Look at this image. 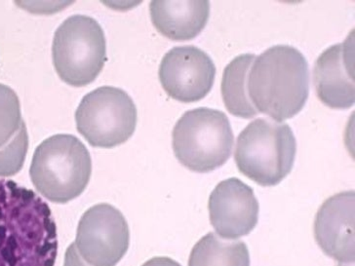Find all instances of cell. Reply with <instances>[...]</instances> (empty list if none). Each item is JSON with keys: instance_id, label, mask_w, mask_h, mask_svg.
<instances>
[{"instance_id": "obj_1", "label": "cell", "mask_w": 355, "mask_h": 266, "mask_svg": "<svg viewBox=\"0 0 355 266\" xmlns=\"http://www.w3.org/2000/svg\"><path fill=\"white\" fill-rule=\"evenodd\" d=\"M57 227L51 209L31 189L0 179V266H54Z\"/></svg>"}, {"instance_id": "obj_2", "label": "cell", "mask_w": 355, "mask_h": 266, "mask_svg": "<svg viewBox=\"0 0 355 266\" xmlns=\"http://www.w3.org/2000/svg\"><path fill=\"white\" fill-rule=\"evenodd\" d=\"M247 93L259 114L277 122L292 118L303 109L309 95L306 57L290 45L268 48L249 69Z\"/></svg>"}, {"instance_id": "obj_3", "label": "cell", "mask_w": 355, "mask_h": 266, "mask_svg": "<svg viewBox=\"0 0 355 266\" xmlns=\"http://www.w3.org/2000/svg\"><path fill=\"white\" fill-rule=\"evenodd\" d=\"M92 160L76 136L59 134L37 146L30 168L35 189L53 203L66 204L85 190Z\"/></svg>"}, {"instance_id": "obj_4", "label": "cell", "mask_w": 355, "mask_h": 266, "mask_svg": "<svg viewBox=\"0 0 355 266\" xmlns=\"http://www.w3.org/2000/svg\"><path fill=\"white\" fill-rule=\"evenodd\" d=\"M296 153L291 127L258 118L239 134L234 160L244 176L261 186H275L291 172Z\"/></svg>"}, {"instance_id": "obj_5", "label": "cell", "mask_w": 355, "mask_h": 266, "mask_svg": "<svg viewBox=\"0 0 355 266\" xmlns=\"http://www.w3.org/2000/svg\"><path fill=\"white\" fill-rule=\"evenodd\" d=\"M172 138L175 157L196 172H212L225 165L234 143L227 115L209 107L184 112L174 127Z\"/></svg>"}, {"instance_id": "obj_6", "label": "cell", "mask_w": 355, "mask_h": 266, "mask_svg": "<svg viewBox=\"0 0 355 266\" xmlns=\"http://www.w3.org/2000/svg\"><path fill=\"white\" fill-rule=\"evenodd\" d=\"M52 57L58 76L64 82L73 87L92 83L107 61L102 26L91 17H69L55 32Z\"/></svg>"}, {"instance_id": "obj_7", "label": "cell", "mask_w": 355, "mask_h": 266, "mask_svg": "<svg viewBox=\"0 0 355 266\" xmlns=\"http://www.w3.org/2000/svg\"><path fill=\"white\" fill-rule=\"evenodd\" d=\"M137 107L122 89L104 86L84 96L76 112V128L94 148H112L131 138Z\"/></svg>"}, {"instance_id": "obj_8", "label": "cell", "mask_w": 355, "mask_h": 266, "mask_svg": "<svg viewBox=\"0 0 355 266\" xmlns=\"http://www.w3.org/2000/svg\"><path fill=\"white\" fill-rule=\"evenodd\" d=\"M130 242L128 224L121 211L98 204L79 220L76 247L91 266H115L125 256Z\"/></svg>"}, {"instance_id": "obj_9", "label": "cell", "mask_w": 355, "mask_h": 266, "mask_svg": "<svg viewBox=\"0 0 355 266\" xmlns=\"http://www.w3.org/2000/svg\"><path fill=\"white\" fill-rule=\"evenodd\" d=\"M160 82L165 92L181 103H196L209 94L216 66L207 53L189 45L173 48L163 57Z\"/></svg>"}, {"instance_id": "obj_10", "label": "cell", "mask_w": 355, "mask_h": 266, "mask_svg": "<svg viewBox=\"0 0 355 266\" xmlns=\"http://www.w3.org/2000/svg\"><path fill=\"white\" fill-rule=\"evenodd\" d=\"M210 222L220 238H241L250 234L259 220V202L253 189L237 179L220 181L209 197Z\"/></svg>"}, {"instance_id": "obj_11", "label": "cell", "mask_w": 355, "mask_h": 266, "mask_svg": "<svg viewBox=\"0 0 355 266\" xmlns=\"http://www.w3.org/2000/svg\"><path fill=\"white\" fill-rule=\"evenodd\" d=\"M313 84L319 100L331 109L354 107V33H350L345 42L327 48L318 57L314 64Z\"/></svg>"}, {"instance_id": "obj_12", "label": "cell", "mask_w": 355, "mask_h": 266, "mask_svg": "<svg viewBox=\"0 0 355 266\" xmlns=\"http://www.w3.org/2000/svg\"><path fill=\"white\" fill-rule=\"evenodd\" d=\"M354 191L325 201L314 222V236L328 256L340 263H354Z\"/></svg>"}, {"instance_id": "obj_13", "label": "cell", "mask_w": 355, "mask_h": 266, "mask_svg": "<svg viewBox=\"0 0 355 266\" xmlns=\"http://www.w3.org/2000/svg\"><path fill=\"white\" fill-rule=\"evenodd\" d=\"M150 18L155 28L174 42L193 39L210 17L209 1H153Z\"/></svg>"}, {"instance_id": "obj_14", "label": "cell", "mask_w": 355, "mask_h": 266, "mask_svg": "<svg viewBox=\"0 0 355 266\" xmlns=\"http://www.w3.org/2000/svg\"><path fill=\"white\" fill-rule=\"evenodd\" d=\"M255 59L254 54L239 55L225 66L223 73L220 91L225 107L230 114L241 118H253L259 114L247 93V76Z\"/></svg>"}, {"instance_id": "obj_15", "label": "cell", "mask_w": 355, "mask_h": 266, "mask_svg": "<svg viewBox=\"0 0 355 266\" xmlns=\"http://www.w3.org/2000/svg\"><path fill=\"white\" fill-rule=\"evenodd\" d=\"M189 266H250L248 247L241 241L222 240L209 232L194 245Z\"/></svg>"}, {"instance_id": "obj_16", "label": "cell", "mask_w": 355, "mask_h": 266, "mask_svg": "<svg viewBox=\"0 0 355 266\" xmlns=\"http://www.w3.org/2000/svg\"><path fill=\"white\" fill-rule=\"evenodd\" d=\"M23 121L20 100L15 91L0 83V148L13 139Z\"/></svg>"}, {"instance_id": "obj_17", "label": "cell", "mask_w": 355, "mask_h": 266, "mask_svg": "<svg viewBox=\"0 0 355 266\" xmlns=\"http://www.w3.org/2000/svg\"><path fill=\"white\" fill-rule=\"evenodd\" d=\"M28 150V136L25 122L13 139L0 148V177L15 176L23 169Z\"/></svg>"}, {"instance_id": "obj_18", "label": "cell", "mask_w": 355, "mask_h": 266, "mask_svg": "<svg viewBox=\"0 0 355 266\" xmlns=\"http://www.w3.org/2000/svg\"><path fill=\"white\" fill-rule=\"evenodd\" d=\"M64 266H91L87 265L79 256L78 249H76V244H71L69 247L68 250L66 251L64 256Z\"/></svg>"}, {"instance_id": "obj_19", "label": "cell", "mask_w": 355, "mask_h": 266, "mask_svg": "<svg viewBox=\"0 0 355 266\" xmlns=\"http://www.w3.org/2000/svg\"><path fill=\"white\" fill-rule=\"evenodd\" d=\"M141 266H182L176 260L166 256H157V258H150Z\"/></svg>"}]
</instances>
